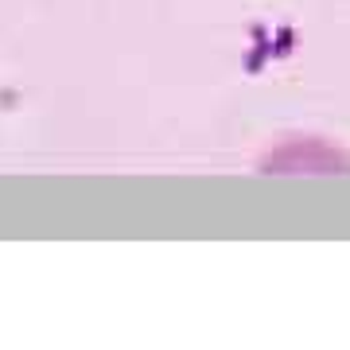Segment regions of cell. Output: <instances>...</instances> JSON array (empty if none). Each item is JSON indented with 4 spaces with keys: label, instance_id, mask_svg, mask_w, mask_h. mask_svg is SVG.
I'll return each instance as SVG.
<instances>
[{
    "label": "cell",
    "instance_id": "obj_1",
    "mask_svg": "<svg viewBox=\"0 0 350 350\" xmlns=\"http://www.w3.org/2000/svg\"><path fill=\"white\" fill-rule=\"evenodd\" d=\"M261 175H350V148L327 137H284L257 160Z\"/></svg>",
    "mask_w": 350,
    "mask_h": 350
}]
</instances>
